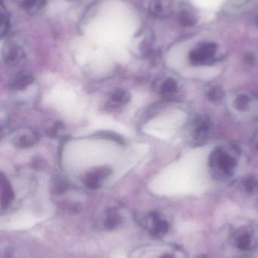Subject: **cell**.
<instances>
[{"label":"cell","instance_id":"cell-9","mask_svg":"<svg viewBox=\"0 0 258 258\" xmlns=\"http://www.w3.org/2000/svg\"><path fill=\"white\" fill-rule=\"evenodd\" d=\"M121 222V217L118 211L110 210L104 221V226L108 229H116Z\"/></svg>","mask_w":258,"mask_h":258},{"label":"cell","instance_id":"cell-5","mask_svg":"<svg viewBox=\"0 0 258 258\" xmlns=\"http://www.w3.org/2000/svg\"><path fill=\"white\" fill-rule=\"evenodd\" d=\"M220 70L215 66H204V67L189 68L185 72V76L191 78L210 80L217 77L220 73Z\"/></svg>","mask_w":258,"mask_h":258},{"label":"cell","instance_id":"cell-7","mask_svg":"<svg viewBox=\"0 0 258 258\" xmlns=\"http://www.w3.org/2000/svg\"><path fill=\"white\" fill-rule=\"evenodd\" d=\"M70 183L61 176L54 177L51 181L52 192L55 194H62L70 189Z\"/></svg>","mask_w":258,"mask_h":258},{"label":"cell","instance_id":"cell-1","mask_svg":"<svg viewBox=\"0 0 258 258\" xmlns=\"http://www.w3.org/2000/svg\"><path fill=\"white\" fill-rule=\"evenodd\" d=\"M38 141L39 136L37 133L29 128L17 129L11 137L12 145L19 149L32 147L36 145Z\"/></svg>","mask_w":258,"mask_h":258},{"label":"cell","instance_id":"cell-4","mask_svg":"<svg viewBox=\"0 0 258 258\" xmlns=\"http://www.w3.org/2000/svg\"><path fill=\"white\" fill-rule=\"evenodd\" d=\"M34 80L33 75L29 72H19L9 79L8 88L12 91L24 90L34 82Z\"/></svg>","mask_w":258,"mask_h":258},{"label":"cell","instance_id":"cell-14","mask_svg":"<svg viewBox=\"0 0 258 258\" xmlns=\"http://www.w3.org/2000/svg\"><path fill=\"white\" fill-rule=\"evenodd\" d=\"M45 165L44 160L43 159L36 157L34 160L32 161V166L36 169H41L43 168Z\"/></svg>","mask_w":258,"mask_h":258},{"label":"cell","instance_id":"cell-3","mask_svg":"<svg viewBox=\"0 0 258 258\" xmlns=\"http://www.w3.org/2000/svg\"><path fill=\"white\" fill-rule=\"evenodd\" d=\"M4 62L9 66H16L24 58V50L21 45L11 42L5 46L3 50Z\"/></svg>","mask_w":258,"mask_h":258},{"label":"cell","instance_id":"cell-2","mask_svg":"<svg viewBox=\"0 0 258 258\" xmlns=\"http://www.w3.org/2000/svg\"><path fill=\"white\" fill-rule=\"evenodd\" d=\"M112 170L108 166H100L86 174L84 183L91 190H97L101 187L103 182L111 175Z\"/></svg>","mask_w":258,"mask_h":258},{"label":"cell","instance_id":"cell-13","mask_svg":"<svg viewBox=\"0 0 258 258\" xmlns=\"http://www.w3.org/2000/svg\"><path fill=\"white\" fill-rule=\"evenodd\" d=\"M195 5L202 7L204 9H212L216 8L221 3V0H194Z\"/></svg>","mask_w":258,"mask_h":258},{"label":"cell","instance_id":"cell-11","mask_svg":"<svg viewBox=\"0 0 258 258\" xmlns=\"http://www.w3.org/2000/svg\"><path fill=\"white\" fill-rule=\"evenodd\" d=\"M44 0H22L21 5L28 12H35L43 5Z\"/></svg>","mask_w":258,"mask_h":258},{"label":"cell","instance_id":"cell-12","mask_svg":"<svg viewBox=\"0 0 258 258\" xmlns=\"http://www.w3.org/2000/svg\"><path fill=\"white\" fill-rule=\"evenodd\" d=\"M64 129L63 125L61 122H53L51 126H49L46 127V131L48 136L52 137V138H56L58 134L60 133Z\"/></svg>","mask_w":258,"mask_h":258},{"label":"cell","instance_id":"cell-6","mask_svg":"<svg viewBox=\"0 0 258 258\" xmlns=\"http://www.w3.org/2000/svg\"><path fill=\"white\" fill-rule=\"evenodd\" d=\"M0 187L2 209H7L14 200L15 194L10 183L2 173L0 176Z\"/></svg>","mask_w":258,"mask_h":258},{"label":"cell","instance_id":"cell-8","mask_svg":"<svg viewBox=\"0 0 258 258\" xmlns=\"http://www.w3.org/2000/svg\"><path fill=\"white\" fill-rule=\"evenodd\" d=\"M110 99H111V102L114 105H126L130 101L131 96L127 91L118 89V90L114 91L111 93Z\"/></svg>","mask_w":258,"mask_h":258},{"label":"cell","instance_id":"cell-10","mask_svg":"<svg viewBox=\"0 0 258 258\" xmlns=\"http://www.w3.org/2000/svg\"><path fill=\"white\" fill-rule=\"evenodd\" d=\"M10 27V19H9V13L6 9H5L3 4L1 5V36L3 37L8 33V31Z\"/></svg>","mask_w":258,"mask_h":258}]
</instances>
